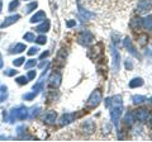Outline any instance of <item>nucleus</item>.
I'll return each mask as SVG.
<instances>
[{
  "label": "nucleus",
  "instance_id": "obj_1",
  "mask_svg": "<svg viewBox=\"0 0 152 142\" xmlns=\"http://www.w3.org/2000/svg\"><path fill=\"white\" fill-rule=\"evenodd\" d=\"M102 97H103V94L100 90H95L93 91V94L89 97L88 99V102H86V105L89 108H95V107H98L99 104H100L102 102Z\"/></svg>",
  "mask_w": 152,
  "mask_h": 142
},
{
  "label": "nucleus",
  "instance_id": "obj_2",
  "mask_svg": "<svg viewBox=\"0 0 152 142\" xmlns=\"http://www.w3.org/2000/svg\"><path fill=\"white\" fill-rule=\"evenodd\" d=\"M77 41H79V43H81L84 46H89L94 41V36L89 31H84V32H81L79 34Z\"/></svg>",
  "mask_w": 152,
  "mask_h": 142
},
{
  "label": "nucleus",
  "instance_id": "obj_3",
  "mask_svg": "<svg viewBox=\"0 0 152 142\" xmlns=\"http://www.w3.org/2000/svg\"><path fill=\"white\" fill-rule=\"evenodd\" d=\"M134 117H136L137 121L146 122L147 119H148V117H150V112H148L147 108H140V109H137L134 112Z\"/></svg>",
  "mask_w": 152,
  "mask_h": 142
},
{
  "label": "nucleus",
  "instance_id": "obj_4",
  "mask_svg": "<svg viewBox=\"0 0 152 142\" xmlns=\"http://www.w3.org/2000/svg\"><path fill=\"white\" fill-rule=\"evenodd\" d=\"M60 84H61V75L55 71V72L51 75V78L48 79V86L56 89V88H58Z\"/></svg>",
  "mask_w": 152,
  "mask_h": 142
},
{
  "label": "nucleus",
  "instance_id": "obj_5",
  "mask_svg": "<svg viewBox=\"0 0 152 142\" xmlns=\"http://www.w3.org/2000/svg\"><path fill=\"white\" fill-rule=\"evenodd\" d=\"M122 114V105H114V108H112L110 111V117L114 124H118V121H119V117Z\"/></svg>",
  "mask_w": 152,
  "mask_h": 142
},
{
  "label": "nucleus",
  "instance_id": "obj_6",
  "mask_svg": "<svg viewBox=\"0 0 152 142\" xmlns=\"http://www.w3.org/2000/svg\"><path fill=\"white\" fill-rule=\"evenodd\" d=\"M152 9V4L150 0H141L137 5V12L138 13H147Z\"/></svg>",
  "mask_w": 152,
  "mask_h": 142
},
{
  "label": "nucleus",
  "instance_id": "obj_7",
  "mask_svg": "<svg viewBox=\"0 0 152 142\" xmlns=\"http://www.w3.org/2000/svg\"><path fill=\"white\" fill-rule=\"evenodd\" d=\"M81 131L84 132L85 135H91L93 132L95 131V123L93 121H86L83 123L81 126Z\"/></svg>",
  "mask_w": 152,
  "mask_h": 142
},
{
  "label": "nucleus",
  "instance_id": "obj_8",
  "mask_svg": "<svg viewBox=\"0 0 152 142\" xmlns=\"http://www.w3.org/2000/svg\"><path fill=\"white\" fill-rule=\"evenodd\" d=\"M56 118H57V113L55 111H48V112L45 113L43 122L47 123V124H52V123L56 122Z\"/></svg>",
  "mask_w": 152,
  "mask_h": 142
},
{
  "label": "nucleus",
  "instance_id": "obj_9",
  "mask_svg": "<svg viewBox=\"0 0 152 142\" xmlns=\"http://www.w3.org/2000/svg\"><path fill=\"white\" fill-rule=\"evenodd\" d=\"M123 43H124L126 48L128 50V52H129L131 55H133V56H134V57H138V52H137V50H136L134 45L132 43V41H131L129 38H124V41H123Z\"/></svg>",
  "mask_w": 152,
  "mask_h": 142
},
{
  "label": "nucleus",
  "instance_id": "obj_10",
  "mask_svg": "<svg viewBox=\"0 0 152 142\" xmlns=\"http://www.w3.org/2000/svg\"><path fill=\"white\" fill-rule=\"evenodd\" d=\"M19 17L18 14H15V15H12V17H8L5 20H4L1 24H0V28H5V27H9V26H12V24H14L15 22H18V19H19Z\"/></svg>",
  "mask_w": 152,
  "mask_h": 142
},
{
  "label": "nucleus",
  "instance_id": "obj_11",
  "mask_svg": "<svg viewBox=\"0 0 152 142\" xmlns=\"http://www.w3.org/2000/svg\"><path fill=\"white\" fill-rule=\"evenodd\" d=\"M131 28L133 31H140L142 28V19L141 18H133V19L131 20Z\"/></svg>",
  "mask_w": 152,
  "mask_h": 142
},
{
  "label": "nucleus",
  "instance_id": "obj_12",
  "mask_svg": "<svg viewBox=\"0 0 152 142\" xmlns=\"http://www.w3.org/2000/svg\"><path fill=\"white\" fill-rule=\"evenodd\" d=\"M134 121H136V117H134V113H127L126 114V117H124V121H123V123L127 126V127H129V126H132L133 123H134Z\"/></svg>",
  "mask_w": 152,
  "mask_h": 142
},
{
  "label": "nucleus",
  "instance_id": "obj_13",
  "mask_svg": "<svg viewBox=\"0 0 152 142\" xmlns=\"http://www.w3.org/2000/svg\"><path fill=\"white\" fill-rule=\"evenodd\" d=\"M46 19V13L45 12H38L32 17L31 23H37V22H43Z\"/></svg>",
  "mask_w": 152,
  "mask_h": 142
},
{
  "label": "nucleus",
  "instance_id": "obj_14",
  "mask_svg": "<svg viewBox=\"0 0 152 142\" xmlns=\"http://www.w3.org/2000/svg\"><path fill=\"white\" fill-rule=\"evenodd\" d=\"M75 117H76V114H71V113H69V114H64L62 118H61V124L62 126L69 124V123L75 121Z\"/></svg>",
  "mask_w": 152,
  "mask_h": 142
},
{
  "label": "nucleus",
  "instance_id": "obj_15",
  "mask_svg": "<svg viewBox=\"0 0 152 142\" xmlns=\"http://www.w3.org/2000/svg\"><path fill=\"white\" fill-rule=\"evenodd\" d=\"M142 27L147 31H152V15L146 17L145 19H142Z\"/></svg>",
  "mask_w": 152,
  "mask_h": 142
},
{
  "label": "nucleus",
  "instance_id": "obj_16",
  "mask_svg": "<svg viewBox=\"0 0 152 142\" xmlns=\"http://www.w3.org/2000/svg\"><path fill=\"white\" fill-rule=\"evenodd\" d=\"M24 50H27L26 45H23V43H17L15 46H13L12 48H10V52H12V53H20V52H23Z\"/></svg>",
  "mask_w": 152,
  "mask_h": 142
},
{
  "label": "nucleus",
  "instance_id": "obj_17",
  "mask_svg": "<svg viewBox=\"0 0 152 142\" xmlns=\"http://www.w3.org/2000/svg\"><path fill=\"white\" fill-rule=\"evenodd\" d=\"M48 29H50V22H46V20H43L42 24H39V26L36 28V31L39 32V33H45V32H47Z\"/></svg>",
  "mask_w": 152,
  "mask_h": 142
},
{
  "label": "nucleus",
  "instance_id": "obj_18",
  "mask_svg": "<svg viewBox=\"0 0 152 142\" xmlns=\"http://www.w3.org/2000/svg\"><path fill=\"white\" fill-rule=\"evenodd\" d=\"M142 85H143V80H142L141 78H136V79L131 80L129 88H138V86H142Z\"/></svg>",
  "mask_w": 152,
  "mask_h": 142
},
{
  "label": "nucleus",
  "instance_id": "obj_19",
  "mask_svg": "<svg viewBox=\"0 0 152 142\" xmlns=\"http://www.w3.org/2000/svg\"><path fill=\"white\" fill-rule=\"evenodd\" d=\"M37 5H38L37 3H32V4H29V5H27V7L24 8V13H26V14H28V13L33 12V10H34V9L37 8Z\"/></svg>",
  "mask_w": 152,
  "mask_h": 142
},
{
  "label": "nucleus",
  "instance_id": "obj_20",
  "mask_svg": "<svg viewBox=\"0 0 152 142\" xmlns=\"http://www.w3.org/2000/svg\"><path fill=\"white\" fill-rule=\"evenodd\" d=\"M18 7H19V0H13V1L9 4V12H14Z\"/></svg>",
  "mask_w": 152,
  "mask_h": 142
},
{
  "label": "nucleus",
  "instance_id": "obj_21",
  "mask_svg": "<svg viewBox=\"0 0 152 142\" xmlns=\"http://www.w3.org/2000/svg\"><path fill=\"white\" fill-rule=\"evenodd\" d=\"M145 100H146V98L142 97V95H136V97H133V103H134V104H141V103H143Z\"/></svg>",
  "mask_w": 152,
  "mask_h": 142
},
{
  "label": "nucleus",
  "instance_id": "obj_22",
  "mask_svg": "<svg viewBox=\"0 0 152 142\" xmlns=\"http://www.w3.org/2000/svg\"><path fill=\"white\" fill-rule=\"evenodd\" d=\"M36 42H37V43L38 45H45L46 43V42H47V38H46V36H38L37 37V38H36Z\"/></svg>",
  "mask_w": 152,
  "mask_h": 142
},
{
  "label": "nucleus",
  "instance_id": "obj_23",
  "mask_svg": "<svg viewBox=\"0 0 152 142\" xmlns=\"http://www.w3.org/2000/svg\"><path fill=\"white\" fill-rule=\"evenodd\" d=\"M24 40H27L28 42H32V41L36 40V37H34V34H33V33L28 32V33H26V34H24Z\"/></svg>",
  "mask_w": 152,
  "mask_h": 142
},
{
  "label": "nucleus",
  "instance_id": "obj_24",
  "mask_svg": "<svg viewBox=\"0 0 152 142\" xmlns=\"http://www.w3.org/2000/svg\"><path fill=\"white\" fill-rule=\"evenodd\" d=\"M15 81L19 84V85H24V84H27L28 83V78H26V76H19Z\"/></svg>",
  "mask_w": 152,
  "mask_h": 142
},
{
  "label": "nucleus",
  "instance_id": "obj_25",
  "mask_svg": "<svg viewBox=\"0 0 152 142\" xmlns=\"http://www.w3.org/2000/svg\"><path fill=\"white\" fill-rule=\"evenodd\" d=\"M24 60H26L24 57H19V59H17V60H14V61H13V65L18 67V66H20V65L24 64Z\"/></svg>",
  "mask_w": 152,
  "mask_h": 142
},
{
  "label": "nucleus",
  "instance_id": "obj_26",
  "mask_svg": "<svg viewBox=\"0 0 152 142\" xmlns=\"http://www.w3.org/2000/svg\"><path fill=\"white\" fill-rule=\"evenodd\" d=\"M33 66H36V60H29L26 64V69H31V67H33Z\"/></svg>",
  "mask_w": 152,
  "mask_h": 142
},
{
  "label": "nucleus",
  "instance_id": "obj_27",
  "mask_svg": "<svg viewBox=\"0 0 152 142\" xmlns=\"http://www.w3.org/2000/svg\"><path fill=\"white\" fill-rule=\"evenodd\" d=\"M36 95H37V93L33 91V93H31V94H26V95H24V99H27V100H32V99L34 98Z\"/></svg>",
  "mask_w": 152,
  "mask_h": 142
},
{
  "label": "nucleus",
  "instance_id": "obj_28",
  "mask_svg": "<svg viewBox=\"0 0 152 142\" xmlns=\"http://www.w3.org/2000/svg\"><path fill=\"white\" fill-rule=\"evenodd\" d=\"M146 42H147V36L146 34H141L140 36V43L141 45H145Z\"/></svg>",
  "mask_w": 152,
  "mask_h": 142
},
{
  "label": "nucleus",
  "instance_id": "obj_29",
  "mask_svg": "<svg viewBox=\"0 0 152 142\" xmlns=\"http://www.w3.org/2000/svg\"><path fill=\"white\" fill-rule=\"evenodd\" d=\"M4 74H5L7 76H13V75L17 74V70H8V71H4Z\"/></svg>",
  "mask_w": 152,
  "mask_h": 142
},
{
  "label": "nucleus",
  "instance_id": "obj_30",
  "mask_svg": "<svg viewBox=\"0 0 152 142\" xmlns=\"http://www.w3.org/2000/svg\"><path fill=\"white\" fill-rule=\"evenodd\" d=\"M28 80H32L33 78H36V70H32V71H29V72H28Z\"/></svg>",
  "mask_w": 152,
  "mask_h": 142
},
{
  "label": "nucleus",
  "instance_id": "obj_31",
  "mask_svg": "<svg viewBox=\"0 0 152 142\" xmlns=\"http://www.w3.org/2000/svg\"><path fill=\"white\" fill-rule=\"evenodd\" d=\"M37 52H38V48H37V47H32V48H29V51H28V55L32 56V55L37 53Z\"/></svg>",
  "mask_w": 152,
  "mask_h": 142
},
{
  "label": "nucleus",
  "instance_id": "obj_32",
  "mask_svg": "<svg viewBox=\"0 0 152 142\" xmlns=\"http://www.w3.org/2000/svg\"><path fill=\"white\" fill-rule=\"evenodd\" d=\"M132 67H133L132 61H131V60H127V61H126V69H127V70H132Z\"/></svg>",
  "mask_w": 152,
  "mask_h": 142
},
{
  "label": "nucleus",
  "instance_id": "obj_33",
  "mask_svg": "<svg viewBox=\"0 0 152 142\" xmlns=\"http://www.w3.org/2000/svg\"><path fill=\"white\" fill-rule=\"evenodd\" d=\"M47 56H48V51H46V52H43V53L41 55V57H39V60H43L45 57H47Z\"/></svg>",
  "mask_w": 152,
  "mask_h": 142
},
{
  "label": "nucleus",
  "instance_id": "obj_34",
  "mask_svg": "<svg viewBox=\"0 0 152 142\" xmlns=\"http://www.w3.org/2000/svg\"><path fill=\"white\" fill-rule=\"evenodd\" d=\"M76 24V22L75 20H70V22H67V27H74Z\"/></svg>",
  "mask_w": 152,
  "mask_h": 142
},
{
  "label": "nucleus",
  "instance_id": "obj_35",
  "mask_svg": "<svg viewBox=\"0 0 152 142\" xmlns=\"http://www.w3.org/2000/svg\"><path fill=\"white\" fill-rule=\"evenodd\" d=\"M3 67V60H1V55H0V69Z\"/></svg>",
  "mask_w": 152,
  "mask_h": 142
},
{
  "label": "nucleus",
  "instance_id": "obj_36",
  "mask_svg": "<svg viewBox=\"0 0 152 142\" xmlns=\"http://www.w3.org/2000/svg\"><path fill=\"white\" fill-rule=\"evenodd\" d=\"M1 9H3V3H1V0H0V13H1Z\"/></svg>",
  "mask_w": 152,
  "mask_h": 142
},
{
  "label": "nucleus",
  "instance_id": "obj_37",
  "mask_svg": "<svg viewBox=\"0 0 152 142\" xmlns=\"http://www.w3.org/2000/svg\"><path fill=\"white\" fill-rule=\"evenodd\" d=\"M150 124H151V127H152V118H151V122H150Z\"/></svg>",
  "mask_w": 152,
  "mask_h": 142
},
{
  "label": "nucleus",
  "instance_id": "obj_38",
  "mask_svg": "<svg viewBox=\"0 0 152 142\" xmlns=\"http://www.w3.org/2000/svg\"><path fill=\"white\" fill-rule=\"evenodd\" d=\"M150 102H151V103H152V98H151V99H150Z\"/></svg>",
  "mask_w": 152,
  "mask_h": 142
}]
</instances>
